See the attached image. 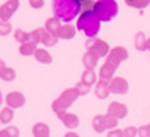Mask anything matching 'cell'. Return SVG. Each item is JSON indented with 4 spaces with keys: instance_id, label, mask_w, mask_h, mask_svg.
Returning a JSON list of instances; mask_svg holds the SVG:
<instances>
[{
    "instance_id": "cell-4",
    "label": "cell",
    "mask_w": 150,
    "mask_h": 137,
    "mask_svg": "<svg viewBox=\"0 0 150 137\" xmlns=\"http://www.w3.org/2000/svg\"><path fill=\"white\" fill-rule=\"evenodd\" d=\"M93 12L96 14V17L99 18V21H111L114 20V17H117L119 14V5L116 0H98L93 5Z\"/></svg>"
},
{
    "instance_id": "cell-2",
    "label": "cell",
    "mask_w": 150,
    "mask_h": 137,
    "mask_svg": "<svg viewBox=\"0 0 150 137\" xmlns=\"http://www.w3.org/2000/svg\"><path fill=\"white\" fill-rule=\"evenodd\" d=\"M53 14L57 20L71 23L81 14L80 0H53Z\"/></svg>"
},
{
    "instance_id": "cell-3",
    "label": "cell",
    "mask_w": 150,
    "mask_h": 137,
    "mask_svg": "<svg viewBox=\"0 0 150 137\" xmlns=\"http://www.w3.org/2000/svg\"><path fill=\"white\" fill-rule=\"evenodd\" d=\"M77 29L84 32L87 38H95L101 30V21L93 11H84L80 14L77 21Z\"/></svg>"
},
{
    "instance_id": "cell-20",
    "label": "cell",
    "mask_w": 150,
    "mask_h": 137,
    "mask_svg": "<svg viewBox=\"0 0 150 137\" xmlns=\"http://www.w3.org/2000/svg\"><path fill=\"white\" fill-rule=\"evenodd\" d=\"M81 81L83 83H86V84H89V86H92V84H95L96 83V72H95V69H84V72H83V76H81Z\"/></svg>"
},
{
    "instance_id": "cell-37",
    "label": "cell",
    "mask_w": 150,
    "mask_h": 137,
    "mask_svg": "<svg viewBox=\"0 0 150 137\" xmlns=\"http://www.w3.org/2000/svg\"><path fill=\"white\" fill-rule=\"evenodd\" d=\"M6 68V65H5V62L2 60V59H0V74H2L3 72V69Z\"/></svg>"
},
{
    "instance_id": "cell-35",
    "label": "cell",
    "mask_w": 150,
    "mask_h": 137,
    "mask_svg": "<svg viewBox=\"0 0 150 137\" xmlns=\"http://www.w3.org/2000/svg\"><path fill=\"white\" fill-rule=\"evenodd\" d=\"M116 136L122 137V136H123V131H120V130H112V131H108V137H116Z\"/></svg>"
},
{
    "instance_id": "cell-11",
    "label": "cell",
    "mask_w": 150,
    "mask_h": 137,
    "mask_svg": "<svg viewBox=\"0 0 150 137\" xmlns=\"http://www.w3.org/2000/svg\"><path fill=\"white\" fill-rule=\"evenodd\" d=\"M24 103H26V98H24L23 93L20 92H11L8 93L6 96V104L12 108H18V107H23Z\"/></svg>"
},
{
    "instance_id": "cell-27",
    "label": "cell",
    "mask_w": 150,
    "mask_h": 137,
    "mask_svg": "<svg viewBox=\"0 0 150 137\" xmlns=\"http://www.w3.org/2000/svg\"><path fill=\"white\" fill-rule=\"evenodd\" d=\"M15 39L18 41V42H27L29 41V33L27 32H24L23 29H17L15 30Z\"/></svg>"
},
{
    "instance_id": "cell-18",
    "label": "cell",
    "mask_w": 150,
    "mask_h": 137,
    "mask_svg": "<svg viewBox=\"0 0 150 137\" xmlns=\"http://www.w3.org/2000/svg\"><path fill=\"white\" fill-rule=\"evenodd\" d=\"M33 56H35V59L38 62H41V64H51L53 62L51 54H50L47 50H44V48H36V51H35Z\"/></svg>"
},
{
    "instance_id": "cell-17",
    "label": "cell",
    "mask_w": 150,
    "mask_h": 137,
    "mask_svg": "<svg viewBox=\"0 0 150 137\" xmlns=\"http://www.w3.org/2000/svg\"><path fill=\"white\" fill-rule=\"evenodd\" d=\"M92 128L96 133H99V134L104 133L107 130V119H105V116H101V115L95 116L93 121H92Z\"/></svg>"
},
{
    "instance_id": "cell-24",
    "label": "cell",
    "mask_w": 150,
    "mask_h": 137,
    "mask_svg": "<svg viewBox=\"0 0 150 137\" xmlns=\"http://www.w3.org/2000/svg\"><path fill=\"white\" fill-rule=\"evenodd\" d=\"M128 6L137 8V9H144L150 5V0H125Z\"/></svg>"
},
{
    "instance_id": "cell-36",
    "label": "cell",
    "mask_w": 150,
    "mask_h": 137,
    "mask_svg": "<svg viewBox=\"0 0 150 137\" xmlns=\"http://www.w3.org/2000/svg\"><path fill=\"white\" fill-rule=\"evenodd\" d=\"M6 130H8V133H9V136H15V137H17V136L20 134L17 128H11V127H8Z\"/></svg>"
},
{
    "instance_id": "cell-1",
    "label": "cell",
    "mask_w": 150,
    "mask_h": 137,
    "mask_svg": "<svg viewBox=\"0 0 150 137\" xmlns=\"http://www.w3.org/2000/svg\"><path fill=\"white\" fill-rule=\"evenodd\" d=\"M128 56H129L128 50L125 47H114L112 50H110L108 54H107L105 64L101 66V69H99V78L110 81L112 77H114V72L119 68V65L123 60H126Z\"/></svg>"
},
{
    "instance_id": "cell-38",
    "label": "cell",
    "mask_w": 150,
    "mask_h": 137,
    "mask_svg": "<svg viewBox=\"0 0 150 137\" xmlns=\"http://www.w3.org/2000/svg\"><path fill=\"white\" fill-rule=\"evenodd\" d=\"M66 137H77V134H75V133H68Z\"/></svg>"
},
{
    "instance_id": "cell-34",
    "label": "cell",
    "mask_w": 150,
    "mask_h": 137,
    "mask_svg": "<svg viewBox=\"0 0 150 137\" xmlns=\"http://www.w3.org/2000/svg\"><path fill=\"white\" fill-rule=\"evenodd\" d=\"M138 134L141 137H150V123H149V125H146V127L138 128Z\"/></svg>"
},
{
    "instance_id": "cell-9",
    "label": "cell",
    "mask_w": 150,
    "mask_h": 137,
    "mask_svg": "<svg viewBox=\"0 0 150 137\" xmlns=\"http://www.w3.org/2000/svg\"><path fill=\"white\" fill-rule=\"evenodd\" d=\"M57 118L63 122V125L68 128H77L80 125V119L77 115H72V113H66V111H60L57 113Z\"/></svg>"
},
{
    "instance_id": "cell-10",
    "label": "cell",
    "mask_w": 150,
    "mask_h": 137,
    "mask_svg": "<svg viewBox=\"0 0 150 137\" xmlns=\"http://www.w3.org/2000/svg\"><path fill=\"white\" fill-rule=\"evenodd\" d=\"M108 115L114 116L117 119H123L128 115V107L122 103H111L108 107Z\"/></svg>"
},
{
    "instance_id": "cell-39",
    "label": "cell",
    "mask_w": 150,
    "mask_h": 137,
    "mask_svg": "<svg viewBox=\"0 0 150 137\" xmlns=\"http://www.w3.org/2000/svg\"><path fill=\"white\" fill-rule=\"evenodd\" d=\"M147 50H150V38L147 39Z\"/></svg>"
},
{
    "instance_id": "cell-15",
    "label": "cell",
    "mask_w": 150,
    "mask_h": 137,
    "mask_svg": "<svg viewBox=\"0 0 150 137\" xmlns=\"http://www.w3.org/2000/svg\"><path fill=\"white\" fill-rule=\"evenodd\" d=\"M75 33H77V29H75L72 24L66 23V24H63V26L60 27V30H59V38H60V39H72L74 36H75Z\"/></svg>"
},
{
    "instance_id": "cell-22",
    "label": "cell",
    "mask_w": 150,
    "mask_h": 137,
    "mask_svg": "<svg viewBox=\"0 0 150 137\" xmlns=\"http://www.w3.org/2000/svg\"><path fill=\"white\" fill-rule=\"evenodd\" d=\"M33 134L36 137H48L50 136V128L48 125H45V123H36V125L33 127Z\"/></svg>"
},
{
    "instance_id": "cell-16",
    "label": "cell",
    "mask_w": 150,
    "mask_h": 137,
    "mask_svg": "<svg viewBox=\"0 0 150 137\" xmlns=\"http://www.w3.org/2000/svg\"><path fill=\"white\" fill-rule=\"evenodd\" d=\"M60 27H62L60 20H57L56 17L48 18V20H47V23H45V30H48L51 35L57 36V38H59V30H60Z\"/></svg>"
},
{
    "instance_id": "cell-5",
    "label": "cell",
    "mask_w": 150,
    "mask_h": 137,
    "mask_svg": "<svg viewBox=\"0 0 150 137\" xmlns=\"http://www.w3.org/2000/svg\"><path fill=\"white\" fill-rule=\"evenodd\" d=\"M78 91L77 88H71L62 92V95L53 103V110L56 113H60V111H66V108H69L75 101L78 99Z\"/></svg>"
},
{
    "instance_id": "cell-25",
    "label": "cell",
    "mask_w": 150,
    "mask_h": 137,
    "mask_svg": "<svg viewBox=\"0 0 150 137\" xmlns=\"http://www.w3.org/2000/svg\"><path fill=\"white\" fill-rule=\"evenodd\" d=\"M0 78L5 80V81H12V80L15 78V71L12 69V68H8V66H6V68L3 69V72L0 74Z\"/></svg>"
},
{
    "instance_id": "cell-7",
    "label": "cell",
    "mask_w": 150,
    "mask_h": 137,
    "mask_svg": "<svg viewBox=\"0 0 150 137\" xmlns=\"http://www.w3.org/2000/svg\"><path fill=\"white\" fill-rule=\"evenodd\" d=\"M108 86H110V92L117 95H125L129 91V84L123 77H112L108 81Z\"/></svg>"
},
{
    "instance_id": "cell-26",
    "label": "cell",
    "mask_w": 150,
    "mask_h": 137,
    "mask_svg": "<svg viewBox=\"0 0 150 137\" xmlns=\"http://www.w3.org/2000/svg\"><path fill=\"white\" fill-rule=\"evenodd\" d=\"M12 32V27H11V24L9 21H3V20H0V36H6Z\"/></svg>"
},
{
    "instance_id": "cell-31",
    "label": "cell",
    "mask_w": 150,
    "mask_h": 137,
    "mask_svg": "<svg viewBox=\"0 0 150 137\" xmlns=\"http://www.w3.org/2000/svg\"><path fill=\"white\" fill-rule=\"evenodd\" d=\"M105 119H107V128H116L117 127V123H119V119L117 118L111 116V115H107Z\"/></svg>"
},
{
    "instance_id": "cell-19",
    "label": "cell",
    "mask_w": 150,
    "mask_h": 137,
    "mask_svg": "<svg viewBox=\"0 0 150 137\" xmlns=\"http://www.w3.org/2000/svg\"><path fill=\"white\" fill-rule=\"evenodd\" d=\"M36 45H38V44H35V42H32V41L23 42L21 47H20V53H21L23 56H32V54H35V51H36Z\"/></svg>"
},
{
    "instance_id": "cell-32",
    "label": "cell",
    "mask_w": 150,
    "mask_h": 137,
    "mask_svg": "<svg viewBox=\"0 0 150 137\" xmlns=\"http://www.w3.org/2000/svg\"><path fill=\"white\" fill-rule=\"evenodd\" d=\"M137 134H138V130H137L135 127H128L126 130L123 131V136L125 137H135Z\"/></svg>"
},
{
    "instance_id": "cell-23",
    "label": "cell",
    "mask_w": 150,
    "mask_h": 137,
    "mask_svg": "<svg viewBox=\"0 0 150 137\" xmlns=\"http://www.w3.org/2000/svg\"><path fill=\"white\" fill-rule=\"evenodd\" d=\"M12 119H14V110H12V107L8 106L6 108L0 111V122L2 123H9Z\"/></svg>"
},
{
    "instance_id": "cell-30",
    "label": "cell",
    "mask_w": 150,
    "mask_h": 137,
    "mask_svg": "<svg viewBox=\"0 0 150 137\" xmlns=\"http://www.w3.org/2000/svg\"><path fill=\"white\" fill-rule=\"evenodd\" d=\"M80 2H81V12H84V11H93V5H95L93 0H80Z\"/></svg>"
},
{
    "instance_id": "cell-33",
    "label": "cell",
    "mask_w": 150,
    "mask_h": 137,
    "mask_svg": "<svg viewBox=\"0 0 150 137\" xmlns=\"http://www.w3.org/2000/svg\"><path fill=\"white\" fill-rule=\"evenodd\" d=\"M29 3H30V6H32L33 9H41V8H44V5H45L44 0H29Z\"/></svg>"
},
{
    "instance_id": "cell-13",
    "label": "cell",
    "mask_w": 150,
    "mask_h": 137,
    "mask_svg": "<svg viewBox=\"0 0 150 137\" xmlns=\"http://www.w3.org/2000/svg\"><path fill=\"white\" fill-rule=\"evenodd\" d=\"M110 93H111V92H110L108 81H107V80H102V78H99V81L96 83V89H95L96 98H99V99H107Z\"/></svg>"
},
{
    "instance_id": "cell-12",
    "label": "cell",
    "mask_w": 150,
    "mask_h": 137,
    "mask_svg": "<svg viewBox=\"0 0 150 137\" xmlns=\"http://www.w3.org/2000/svg\"><path fill=\"white\" fill-rule=\"evenodd\" d=\"M101 59L95 51H92V50H87V51L84 53L83 56V65L84 68L87 69H95V66L98 65V60Z\"/></svg>"
},
{
    "instance_id": "cell-29",
    "label": "cell",
    "mask_w": 150,
    "mask_h": 137,
    "mask_svg": "<svg viewBox=\"0 0 150 137\" xmlns=\"http://www.w3.org/2000/svg\"><path fill=\"white\" fill-rule=\"evenodd\" d=\"M29 41H32L35 44L41 42V32H39V29H36L33 32H29Z\"/></svg>"
},
{
    "instance_id": "cell-6",
    "label": "cell",
    "mask_w": 150,
    "mask_h": 137,
    "mask_svg": "<svg viewBox=\"0 0 150 137\" xmlns=\"http://www.w3.org/2000/svg\"><path fill=\"white\" fill-rule=\"evenodd\" d=\"M86 48L87 50H92V51H95L99 57H105L110 51V47L105 41L99 39V38H90L89 41L86 42Z\"/></svg>"
},
{
    "instance_id": "cell-28",
    "label": "cell",
    "mask_w": 150,
    "mask_h": 137,
    "mask_svg": "<svg viewBox=\"0 0 150 137\" xmlns=\"http://www.w3.org/2000/svg\"><path fill=\"white\" fill-rule=\"evenodd\" d=\"M75 88H77L80 96H84V95H87V93L90 92V86H89V84H86V83H83V81H80L77 86H75Z\"/></svg>"
},
{
    "instance_id": "cell-40",
    "label": "cell",
    "mask_w": 150,
    "mask_h": 137,
    "mask_svg": "<svg viewBox=\"0 0 150 137\" xmlns=\"http://www.w3.org/2000/svg\"><path fill=\"white\" fill-rule=\"evenodd\" d=\"M3 103V96H2V92H0V104Z\"/></svg>"
},
{
    "instance_id": "cell-14",
    "label": "cell",
    "mask_w": 150,
    "mask_h": 137,
    "mask_svg": "<svg viewBox=\"0 0 150 137\" xmlns=\"http://www.w3.org/2000/svg\"><path fill=\"white\" fill-rule=\"evenodd\" d=\"M39 32H41V42L45 47H54V45H57V42H59L57 36H54V35L50 33L48 30H45V27L39 29Z\"/></svg>"
},
{
    "instance_id": "cell-21",
    "label": "cell",
    "mask_w": 150,
    "mask_h": 137,
    "mask_svg": "<svg viewBox=\"0 0 150 137\" xmlns=\"http://www.w3.org/2000/svg\"><path fill=\"white\" fill-rule=\"evenodd\" d=\"M135 48L138 50V51H144L147 50V39L143 32H138L135 35Z\"/></svg>"
},
{
    "instance_id": "cell-8",
    "label": "cell",
    "mask_w": 150,
    "mask_h": 137,
    "mask_svg": "<svg viewBox=\"0 0 150 137\" xmlns=\"http://www.w3.org/2000/svg\"><path fill=\"white\" fill-rule=\"evenodd\" d=\"M18 6H20V0H8L5 5L0 6V20L9 21V18L17 12Z\"/></svg>"
}]
</instances>
